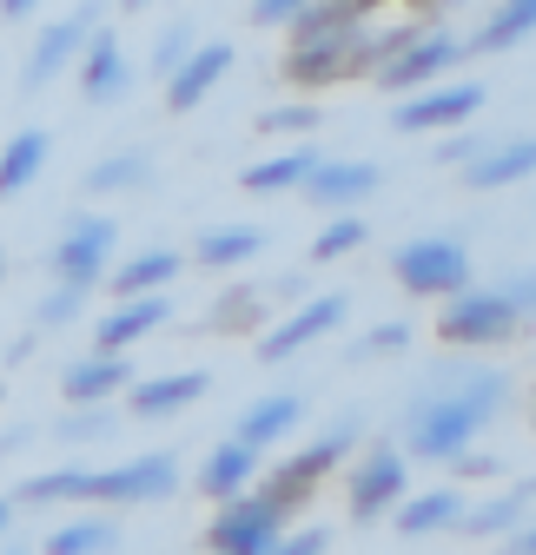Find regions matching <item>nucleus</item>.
Returning <instances> with one entry per match:
<instances>
[{
  "label": "nucleus",
  "mask_w": 536,
  "mask_h": 555,
  "mask_svg": "<svg viewBox=\"0 0 536 555\" xmlns=\"http://www.w3.org/2000/svg\"><path fill=\"white\" fill-rule=\"evenodd\" d=\"M484 113V87L477 80H457V87H418V93H397V113H391V132H450L463 119Z\"/></svg>",
  "instance_id": "11"
},
{
  "label": "nucleus",
  "mask_w": 536,
  "mask_h": 555,
  "mask_svg": "<svg viewBox=\"0 0 536 555\" xmlns=\"http://www.w3.org/2000/svg\"><path fill=\"white\" fill-rule=\"evenodd\" d=\"M279 74H285L298 93H318V87H331V80H352L345 34H331V40H292V53H285Z\"/></svg>",
  "instance_id": "19"
},
{
  "label": "nucleus",
  "mask_w": 536,
  "mask_h": 555,
  "mask_svg": "<svg viewBox=\"0 0 536 555\" xmlns=\"http://www.w3.org/2000/svg\"><path fill=\"white\" fill-rule=\"evenodd\" d=\"M311 166H318V146L305 139V146H292V153H279V159H258L252 172H239V185H245V192H298V185L311 179Z\"/></svg>",
  "instance_id": "29"
},
{
  "label": "nucleus",
  "mask_w": 536,
  "mask_h": 555,
  "mask_svg": "<svg viewBox=\"0 0 536 555\" xmlns=\"http://www.w3.org/2000/svg\"><path fill=\"white\" fill-rule=\"evenodd\" d=\"M378 185H384V172L371 159H318L298 192L318 205V212H352V205H365Z\"/></svg>",
  "instance_id": "14"
},
{
  "label": "nucleus",
  "mask_w": 536,
  "mask_h": 555,
  "mask_svg": "<svg viewBox=\"0 0 536 555\" xmlns=\"http://www.w3.org/2000/svg\"><path fill=\"white\" fill-rule=\"evenodd\" d=\"M457 60H463V34H450V27H418L371 80H378L384 93H418V87L444 80V66H457Z\"/></svg>",
  "instance_id": "10"
},
{
  "label": "nucleus",
  "mask_w": 536,
  "mask_h": 555,
  "mask_svg": "<svg viewBox=\"0 0 536 555\" xmlns=\"http://www.w3.org/2000/svg\"><path fill=\"white\" fill-rule=\"evenodd\" d=\"M431 8H450V0H431Z\"/></svg>",
  "instance_id": "49"
},
{
  "label": "nucleus",
  "mask_w": 536,
  "mask_h": 555,
  "mask_svg": "<svg viewBox=\"0 0 536 555\" xmlns=\"http://www.w3.org/2000/svg\"><path fill=\"white\" fill-rule=\"evenodd\" d=\"M113 542H119L113 516H80V522H60L47 535V555H106Z\"/></svg>",
  "instance_id": "32"
},
{
  "label": "nucleus",
  "mask_w": 536,
  "mask_h": 555,
  "mask_svg": "<svg viewBox=\"0 0 536 555\" xmlns=\"http://www.w3.org/2000/svg\"><path fill=\"white\" fill-rule=\"evenodd\" d=\"M490 146V139L471 126V119H463V126H450V139H444V146H437V166H471L477 153Z\"/></svg>",
  "instance_id": "38"
},
{
  "label": "nucleus",
  "mask_w": 536,
  "mask_h": 555,
  "mask_svg": "<svg viewBox=\"0 0 536 555\" xmlns=\"http://www.w3.org/2000/svg\"><path fill=\"white\" fill-rule=\"evenodd\" d=\"M179 490V463L166 450L153 456H132V463H113V469H87L80 482V503H100V509H132V503H159Z\"/></svg>",
  "instance_id": "6"
},
{
  "label": "nucleus",
  "mask_w": 536,
  "mask_h": 555,
  "mask_svg": "<svg viewBox=\"0 0 536 555\" xmlns=\"http://www.w3.org/2000/svg\"><path fill=\"white\" fill-rule=\"evenodd\" d=\"M391 278L418 298H450L471 285V251L457 238H405L391 251Z\"/></svg>",
  "instance_id": "7"
},
{
  "label": "nucleus",
  "mask_w": 536,
  "mask_h": 555,
  "mask_svg": "<svg viewBox=\"0 0 536 555\" xmlns=\"http://www.w3.org/2000/svg\"><path fill=\"white\" fill-rule=\"evenodd\" d=\"M510 403V377L503 371H484V364H437L411 403H405V450L418 463H450L457 450H471L497 410Z\"/></svg>",
  "instance_id": "1"
},
{
  "label": "nucleus",
  "mask_w": 536,
  "mask_h": 555,
  "mask_svg": "<svg viewBox=\"0 0 536 555\" xmlns=\"http://www.w3.org/2000/svg\"><path fill=\"white\" fill-rule=\"evenodd\" d=\"M0 397H8V384H0Z\"/></svg>",
  "instance_id": "50"
},
{
  "label": "nucleus",
  "mask_w": 536,
  "mask_h": 555,
  "mask_svg": "<svg viewBox=\"0 0 536 555\" xmlns=\"http://www.w3.org/2000/svg\"><path fill=\"white\" fill-rule=\"evenodd\" d=\"M166 278H179V251L153 245V251H132L126 264H113L106 285H113V298H140V292H166Z\"/></svg>",
  "instance_id": "25"
},
{
  "label": "nucleus",
  "mask_w": 536,
  "mask_h": 555,
  "mask_svg": "<svg viewBox=\"0 0 536 555\" xmlns=\"http://www.w3.org/2000/svg\"><path fill=\"white\" fill-rule=\"evenodd\" d=\"M279 535H285V509H279L272 490H239V496H226L219 516H213V529H206V542L219 555H272Z\"/></svg>",
  "instance_id": "5"
},
{
  "label": "nucleus",
  "mask_w": 536,
  "mask_h": 555,
  "mask_svg": "<svg viewBox=\"0 0 536 555\" xmlns=\"http://www.w3.org/2000/svg\"><path fill=\"white\" fill-rule=\"evenodd\" d=\"M47 159H53V132H40V126L14 132V139H8V153H0V198L34 192L40 172H47Z\"/></svg>",
  "instance_id": "23"
},
{
  "label": "nucleus",
  "mask_w": 536,
  "mask_h": 555,
  "mask_svg": "<svg viewBox=\"0 0 536 555\" xmlns=\"http://www.w3.org/2000/svg\"><path fill=\"white\" fill-rule=\"evenodd\" d=\"M34 437H40L34 424H14V430H0V456H21V450H27Z\"/></svg>",
  "instance_id": "43"
},
{
  "label": "nucleus",
  "mask_w": 536,
  "mask_h": 555,
  "mask_svg": "<svg viewBox=\"0 0 536 555\" xmlns=\"http://www.w3.org/2000/svg\"><path fill=\"white\" fill-rule=\"evenodd\" d=\"M523 331V311L503 298V292H477L463 285L444 298V318H437V337L450 351H490V344H510Z\"/></svg>",
  "instance_id": "3"
},
{
  "label": "nucleus",
  "mask_w": 536,
  "mask_h": 555,
  "mask_svg": "<svg viewBox=\"0 0 536 555\" xmlns=\"http://www.w3.org/2000/svg\"><path fill=\"white\" fill-rule=\"evenodd\" d=\"M0 278H8V251H0Z\"/></svg>",
  "instance_id": "48"
},
{
  "label": "nucleus",
  "mask_w": 536,
  "mask_h": 555,
  "mask_svg": "<svg viewBox=\"0 0 536 555\" xmlns=\"http://www.w3.org/2000/svg\"><path fill=\"white\" fill-rule=\"evenodd\" d=\"M298 416H305V397H298V390H272V397H258V403H245V410H239L232 437H239V443H252V450H272L279 437H292V430H298Z\"/></svg>",
  "instance_id": "20"
},
{
  "label": "nucleus",
  "mask_w": 536,
  "mask_h": 555,
  "mask_svg": "<svg viewBox=\"0 0 536 555\" xmlns=\"http://www.w3.org/2000/svg\"><path fill=\"white\" fill-rule=\"evenodd\" d=\"M87 198H119V192H146L153 185V159L146 153H113L100 166H87Z\"/></svg>",
  "instance_id": "28"
},
{
  "label": "nucleus",
  "mask_w": 536,
  "mask_h": 555,
  "mask_svg": "<svg viewBox=\"0 0 536 555\" xmlns=\"http://www.w3.org/2000/svg\"><path fill=\"white\" fill-rule=\"evenodd\" d=\"M497 292H503V298H510V305L523 311V324L536 318V271H516V278H503V285H497Z\"/></svg>",
  "instance_id": "39"
},
{
  "label": "nucleus",
  "mask_w": 536,
  "mask_h": 555,
  "mask_svg": "<svg viewBox=\"0 0 536 555\" xmlns=\"http://www.w3.org/2000/svg\"><path fill=\"white\" fill-rule=\"evenodd\" d=\"M318 106L311 100H298V106H272V113H258V132H285V139H311L318 132Z\"/></svg>",
  "instance_id": "36"
},
{
  "label": "nucleus",
  "mask_w": 536,
  "mask_h": 555,
  "mask_svg": "<svg viewBox=\"0 0 536 555\" xmlns=\"http://www.w3.org/2000/svg\"><path fill=\"white\" fill-rule=\"evenodd\" d=\"M0 14H8V21H27V14H40V0H0Z\"/></svg>",
  "instance_id": "45"
},
{
  "label": "nucleus",
  "mask_w": 536,
  "mask_h": 555,
  "mask_svg": "<svg viewBox=\"0 0 536 555\" xmlns=\"http://www.w3.org/2000/svg\"><path fill=\"white\" fill-rule=\"evenodd\" d=\"M503 548H510V555H536V522H516V529L503 535Z\"/></svg>",
  "instance_id": "44"
},
{
  "label": "nucleus",
  "mask_w": 536,
  "mask_h": 555,
  "mask_svg": "<svg viewBox=\"0 0 536 555\" xmlns=\"http://www.w3.org/2000/svg\"><path fill=\"white\" fill-rule=\"evenodd\" d=\"M258 251H265L258 225H213V232H199V264H206V271H239Z\"/></svg>",
  "instance_id": "30"
},
{
  "label": "nucleus",
  "mask_w": 536,
  "mask_h": 555,
  "mask_svg": "<svg viewBox=\"0 0 536 555\" xmlns=\"http://www.w3.org/2000/svg\"><path fill=\"white\" fill-rule=\"evenodd\" d=\"M536 34V0H503V8L463 40V53H503V47H516V40H529Z\"/></svg>",
  "instance_id": "27"
},
{
  "label": "nucleus",
  "mask_w": 536,
  "mask_h": 555,
  "mask_svg": "<svg viewBox=\"0 0 536 555\" xmlns=\"http://www.w3.org/2000/svg\"><path fill=\"white\" fill-rule=\"evenodd\" d=\"M100 27V0H80L74 14H60V21H47L40 34H34V47H27V66H21V93H47L66 66L80 60V47H87V34Z\"/></svg>",
  "instance_id": "8"
},
{
  "label": "nucleus",
  "mask_w": 536,
  "mask_h": 555,
  "mask_svg": "<svg viewBox=\"0 0 536 555\" xmlns=\"http://www.w3.org/2000/svg\"><path fill=\"white\" fill-rule=\"evenodd\" d=\"M298 8H305V0H252V21H258V27H285Z\"/></svg>",
  "instance_id": "41"
},
{
  "label": "nucleus",
  "mask_w": 536,
  "mask_h": 555,
  "mask_svg": "<svg viewBox=\"0 0 536 555\" xmlns=\"http://www.w3.org/2000/svg\"><path fill=\"white\" fill-rule=\"evenodd\" d=\"M245 311H265V298H258V292H232V298L213 311V324L226 331V324H232V318H245Z\"/></svg>",
  "instance_id": "42"
},
{
  "label": "nucleus",
  "mask_w": 536,
  "mask_h": 555,
  "mask_svg": "<svg viewBox=\"0 0 536 555\" xmlns=\"http://www.w3.org/2000/svg\"><path fill=\"white\" fill-rule=\"evenodd\" d=\"M126 384H132V358L126 351H87V358H74L60 371V397L66 403H106Z\"/></svg>",
  "instance_id": "18"
},
{
  "label": "nucleus",
  "mask_w": 536,
  "mask_h": 555,
  "mask_svg": "<svg viewBox=\"0 0 536 555\" xmlns=\"http://www.w3.org/2000/svg\"><path fill=\"white\" fill-rule=\"evenodd\" d=\"M258 456H265V450H252V443H239V437L213 443V450H206V463H199V490H206L213 503H226V496L252 490V482H258Z\"/></svg>",
  "instance_id": "22"
},
{
  "label": "nucleus",
  "mask_w": 536,
  "mask_h": 555,
  "mask_svg": "<svg viewBox=\"0 0 536 555\" xmlns=\"http://www.w3.org/2000/svg\"><path fill=\"white\" fill-rule=\"evenodd\" d=\"M106 437H119V403L113 397L106 403H66L53 416V443H106Z\"/></svg>",
  "instance_id": "31"
},
{
  "label": "nucleus",
  "mask_w": 536,
  "mask_h": 555,
  "mask_svg": "<svg viewBox=\"0 0 536 555\" xmlns=\"http://www.w3.org/2000/svg\"><path fill=\"white\" fill-rule=\"evenodd\" d=\"M213 390V377L206 371H173V377H132L126 384V410L132 416H146V424H159V416H179V410H192L199 397Z\"/></svg>",
  "instance_id": "17"
},
{
  "label": "nucleus",
  "mask_w": 536,
  "mask_h": 555,
  "mask_svg": "<svg viewBox=\"0 0 536 555\" xmlns=\"http://www.w3.org/2000/svg\"><path fill=\"white\" fill-rule=\"evenodd\" d=\"M331 548V535L324 529H298V535H279V548L272 555H324Z\"/></svg>",
  "instance_id": "40"
},
{
  "label": "nucleus",
  "mask_w": 536,
  "mask_h": 555,
  "mask_svg": "<svg viewBox=\"0 0 536 555\" xmlns=\"http://www.w3.org/2000/svg\"><path fill=\"white\" fill-rule=\"evenodd\" d=\"M153 8V0H119V14H146Z\"/></svg>",
  "instance_id": "46"
},
{
  "label": "nucleus",
  "mask_w": 536,
  "mask_h": 555,
  "mask_svg": "<svg viewBox=\"0 0 536 555\" xmlns=\"http://www.w3.org/2000/svg\"><path fill=\"white\" fill-rule=\"evenodd\" d=\"M405 496H411V463H405V450H391V443L365 450V463L352 469V490H345L352 522H358V529L391 522V509L405 503Z\"/></svg>",
  "instance_id": "9"
},
{
  "label": "nucleus",
  "mask_w": 536,
  "mask_h": 555,
  "mask_svg": "<svg viewBox=\"0 0 536 555\" xmlns=\"http://www.w3.org/2000/svg\"><path fill=\"white\" fill-rule=\"evenodd\" d=\"M397 351H411V324H378V331H365V337H352V364H371V358H397Z\"/></svg>",
  "instance_id": "34"
},
{
  "label": "nucleus",
  "mask_w": 536,
  "mask_h": 555,
  "mask_svg": "<svg viewBox=\"0 0 536 555\" xmlns=\"http://www.w3.org/2000/svg\"><path fill=\"white\" fill-rule=\"evenodd\" d=\"M529 172H536V139H490V146L463 166V185L471 192H503V185H516Z\"/></svg>",
  "instance_id": "21"
},
{
  "label": "nucleus",
  "mask_w": 536,
  "mask_h": 555,
  "mask_svg": "<svg viewBox=\"0 0 536 555\" xmlns=\"http://www.w3.org/2000/svg\"><path fill=\"white\" fill-rule=\"evenodd\" d=\"M74 74H80V100L87 106H119L132 93V66H126V47L113 27H93L80 60H74Z\"/></svg>",
  "instance_id": "13"
},
{
  "label": "nucleus",
  "mask_w": 536,
  "mask_h": 555,
  "mask_svg": "<svg viewBox=\"0 0 536 555\" xmlns=\"http://www.w3.org/2000/svg\"><path fill=\"white\" fill-rule=\"evenodd\" d=\"M365 238H371V225L358 219V205H352V212H331V225L311 238V258H318V264H331V258H352Z\"/></svg>",
  "instance_id": "33"
},
{
  "label": "nucleus",
  "mask_w": 536,
  "mask_h": 555,
  "mask_svg": "<svg viewBox=\"0 0 536 555\" xmlns=\"http://www.w3.org/2000/svg\"><path fill=\"white\" fill-rule=\"evenodd\" d=\"M529 509H536V476H523L516 490H503V496H490V503H477V509L463 503V522H457V529H471V535H510Z\"/></svg>",
  "instance_id": "24"
},
{
  "label": "nucleus",
  "mask_w": 536,
  "mask_h": 555,
  "mask_svg": "<svg viewBox=\"0 0 536 555\" xmlns=\"http://www.w3.org/2000/svg\"><path fill=\"white\" fill-rule=\"evenodd\" d=\"M391 522L405 535H437V529H457L463 522V496L457 490H424V496H405L391 509Z\"/></svg>",
  "instance_id": "26"
},
{
  "label": "nucleus",
  "mask_w": 536,
  "mask_h": 555,
  "mask_svg": "<svg viewBox=\"0 0 536 555\" xmlns=\"http://www.w3.org/2000/svg\"><path fill=\"white\" fill-rule=\"evenodd\" d=\"M113 251H119V225L106 212H74L47 245V278L74 292H100V278L113 271Z\"/></svg>",
  "instance_id": "2"
},
{
  "label": "nucleus",
  "mask_w": 536,
  "mask_h": 555,
  "mask_svg": "<svg viewBox=\"0 0 536 555\" xmlns=\"http://www.w3.org/2000/svg\"><path fill=\"white\" fill-rule=\"evenodd\" d=\"M226 66H232V40L192 47L173 74H166V106H173V113H199V106H206V93L226 80Z\"/></svg>",
  "instance_id": "15"
},
{
  "label": "nucleus",
  "mask_w": 536,
  "mask_h": 555,
  "mask_svg": "<svg viewBox=\"0 0 536 555\" xmlns=\"http://www.w3.org/2000/svg\"><path fill=\"white\" fill-rule=\"evenodd\" d=\"M87 298H93V292H74V285H53V292H47V298L34 305V324H40V331H66V324H74V318L87 311Z\"/></svg>",
  "instance_id": "35"
},
{
  "label": "nucleus",
  "mask_w": 536,
  "mask_h": 555,
  "mask_svg": "<svg viewBox=\"0 0 536 555\" xmlns=\"http://www.w3.org/2000/svg\"><path fill=\"white\" fill-rule=\"evenodd\" d=\"M14 522V496H0V529H8Z\"/></svg>",
  "instance_id": "47"
},
{
  "label": "nucleus",
  "mask_w": 536,
  "mask_h": 555,
  "mask_svg": "<svg viewBox=\"0 0 536 555\" xmlns=\"http://www.w3.org/2000/svg\"><path fill=\"white\" fill-rule=\"evenodd\" d=\"M192 47H199L192 21H173V27H159V40H153V74L166 80V74H173V66H179V60H186Z\"/></svg>",
  "instance_id": "37"
},
{
  "label": "nucleus",
  "mask_w": 536,
  "mask_h": 555,
  "mask_svg": "<svg viewBox=\"0 0 536 555\" xmlns=\"http://www.w3.org/2000/svg\"><path fill=\"white\" fill-rule=\"evenodd\" d=\"M345 292H324V298H305L279 331H265L258 337V364H285V358H298V351H311V344L324 337V331H339L345 324Z\"/></svg>",
  "instance_id": "12"
},
{
  "label": "nucleus",
  "mask_w": 536,
  "mask_h": 555,
  "mask_svg": "<svg viewBox=\"0 0 536 555\" xmlns=\"http://www.w3.org/2000/svg\"><path fill=\"white\" fill-rule=\"evenodd\" d=\"M352 443H358V416H339V424H331L318 443L292 450L272 476H265V490H272V496H279V509L292 516L298 503H311V496H318V482H324L331 469H339V463L352 456Z\"/></svg>",
  "instance_id": "4"
},
{
  "label": "nucleus",
  "mask_w": 536,
  "mask_h": 555,
  "mask_svg": "<svg viewBox=\"0 0 536 555\" xmlns=\"http://www.w3.org/2000/svg\"><path fill=\"white\" fill-rule=\"evenodd\" d=\"M166 318H173V305H166V292H140V298H119L100 324H93V351H132L140 337H153V331H166Z\"/></svg>",
  "instance_id": "16"
}]
</instances>
